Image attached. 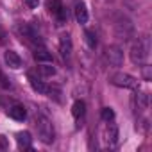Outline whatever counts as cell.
I'll return each instance as SVG.
<instances>
[{
  "label": "cell",
  "instance_id": "6da1fadb",
  "mask_svg": "<svg viewBox=\"0 0 152 152\" xmlns=\"http://www.w3.org/2000/svg\"><path fill=\"white\" fill-rule=\"evenodd\" d=\"M148 52H150V41H148L147 36H141V38H138V39L131 45L129 56H131V61H132L134 64L141 66V64H145V61L148 59Z\"/></svg>",
  "mask_w": 152,
  "mask_h": 152
},
{
  "label": "cell",
  "instance_id": "7a4b0ae2",
  "mask_svg": "<svg viewBox=\"0 0 152 152\" xmlns=\"http://www.w3.org/2000/svg\"><path fill=\"white\" fill-rule=\"evenodd\" d=\"M34 125H36V131H38V138L43 143L48 145V143L54 141V125H52V122L45 115H36Z\"/></svg>",
  "mask_w": 152,
  "mask_h": 152
},
{
  "label": "cell",
  "instance_id": "3957f363",
  "mask_svg": "<svg viewBox=\"0 0 152 152\" xmlns=\"http://www.w3.org/2000/svg\"><path fill=\"white\" fill-rule=\"evenodd\" d=\"M109 83L113 86H118V88H127V90H132V88H138V79L132 77L129 73H124V72H118L115 75H111Z\"/></svg>",
  "mask_w": 152,
  "mask_h": 152
},
{
  "label": "cell",
  "instance_id": "277c9868",
  "mask_svg": "<svg viewBox=\"0 0 152 152\" xmlns=\"http://www.w3.org/2000/svg\"><path fill=\"white\" fill-rule=\"evenodd\" d=\"M104 61L111 66H120L124 63V50L118 45H109L104 48Z\"/></svg>",
  "mask_w": 152,
  "mask_h": 152
},
{
  "label": "cell",
  "instance_id": "5b68a950",
  "mask_svg": "<svg viewBox=\"0 0 152 152\" xmlns=\"http://www.w3.org/2000/svg\"><path fill=\"white\" fill-rule=\"evenodd\" d=\"M18 32H20L22 39H25L29 45H34V47L41 45V38H39V34H38L29 23H22V25L18 27Z\"/></svg>",
  "mask_w": 152,
  "mask_h": 152
},
{
  "label": "cell",
  "instance_id": "8992f818",
  "mask_svg": "<svg viewBox=\"0 0 152 152\" xmlns=\"http://www.w3.org/2000/svg\"><path fill=\"white\" fill-rule=\"evenodd\" d=\"M115 29H116V36L122 38V39H129L134 32V27L127 18H120V22L115 25Z\"/></svg>",
  "mask_w": 152,
  "mask_h": 152
},
{
  "label": "cell",
  "instance_id": "52a82bcc",
  "mask_svg": "<svg viewBox=\"0 0 152 152\" xmlns=\"http://www.w3.org/2000/svg\"><path fill=\"white\" fill-rule=\"evenodd\" d=\"M104 141H106L109 147H113V145L118 141V127H116L113 122H107V125H106V129H104Z\"/></svg>",
  "mask_w": 152,
  "mask_h": 152
},
{
  "label": "cell",
  "instance_id": "ba28073f",
  "mask_svg": "<svg viewBox=\"0 0 152 152\" xmlns=\"http://www.w3.org/2000/svg\"><path fill=\"white\" fill-rule=\"evenodd\" d=\"M4 61H6V64H7L9 68H13V70H18V68H22V64H23L22 57H20L15 50H6Z\"/></svg>",
  "mask_w": 152,
  "mask_h": 152
},
{
  "label": "cell",
  "instance_id": "9c48e42d",
  "mask_svg": "<svg viewBox=\"0 0 152 152\" xmlns=\"http://www.w3.org/2000/svg\"><path fill=\"white\" fill-rule=\"evenodd\" d=\"M132 106H134V109H136L138 113H143V111L148 107V95H147V93H141V91L134 93V97H132Z\"/></svg>",
  "mask_w": 152,
  "mask_h": 152
},
{
  "label": "cell",
  "instance_id": "30bf717a",
  "mask_svg": "<svg viewBox=\"0 0 152 152\" xmlns=\"http://www.w3.org/2000/svg\"><path fill=\"white\" fill-rule=\"evenodd\" d=\"M73 13H75V20H77L81 25H84L88 22V9H86V4L83 2V0H77V2H75Z\"/></svg>",
  "mask_w": 152,
  "mask_h": 152
},
{
  "label": "cell",
  "instance_id": "8fae6325",
  "mask_svg": "<svg viewBox=\"0 0 152 152\" xmlns=\"http://www.w3.org/2000/svg\"><path fill=\"white\" fill-rule=\"evenodd\" d=\"M7 115L13 118V120H18V122H23L25 116H27V111L22 104H13L7 107Z\"/></svg>",
  "mask_w": 152,
  "mask_h": 152
},
{
  "label": "cell",
  "instance_id": "7c38bea8",
  "mask_svg": "<svg viewBox=\"0 0 152 152\" xmlns=\"http://www.w3.org/2000/svg\"><path fill=\"white\" fill-rule=\"evenodd\" d=\"M16 143H18V147L20 148H29V150H32V136H31V132L29 131H20V132H16Z\"/></svg>",
  "mask_w": 152,
  "mask_h": 152
},
{
  "label": "cell",
  "instance_id": "4fadbf2b",
  "mask_svg": "<svg viewBox=\"0 0 152 152\" xmlns=\"http://www.w3.org/2000/svg\"><path fill=\"white\" fill-rule=\"evenodd\" d=\"M32 56H34V59H36L38 63H52V54H50V52H48L43 45L34 47Z\"/></svg>",
  "mask_w": 152,
  "mask_h": 152
},
{
  "label": "cell",
  "instance_id": "5bb4252c",
  "mask_svg": "<svg viewBox=\"0 0 152 152\" xmlns=\"http://www.w3.org/2000/svg\"><path fill=\"white\" fill-rule=\"evenodd\" d=\"M59 52L63 57H70L72 54V38L70 34H61L59 38Z\"/></svg>",
  "mask_w": 152,
  "mask_h": 152
},
{
  "label": "cell",
  "instance_id": "9a60e30c",
  "mask_svg": "<svg viewBox=\"0 0 152 152\" xmlns=\"http://www.w3.org/2000/svg\"><path fill=\"white\" fill-rule=\"evenodd\" d=\"M27 79H29V83H31V86H32L34 91H38V93H47V84H45L39 77H36L32 72L27 73Z\"/></svg>",
  "mask_w": 152,
  "mask_h": 152
},
{
  "label": "cell",
  "instance_id": "2e32d148",
  "mask_svg": "<svg viewBox=\"0 0 152 152\" xmlns=\"http://www.w3.org/2000/svg\"><path fill=\"white\" fill-rule=\"evenodd\" d=\"M86 113V102L84 100H75L73 106H72V115L75 120H81Z\"/></svg>",
  "mask_w": 152,
  "mask_h": 152
},
{
  "label": "cell",
  "instance_id": "e0dca14e",
  "mask_svg": "<svg viewBox=\"0 0 152 152\" xmlns=\"http://www.w3.org/2000/svg\"><path fill=\"white\" fill-rule=\"evenodd\" d=\"M38 72H39L41 77H52V75H56V68L50 63H39Z\"/></svg>",
  "mask_w": 152,
  "mask_h": 152
},
{
  "label": "cell",
  "instance_id": "ac0fdd59",
  "mask_svg": "<svg viewBox=\"0 0 152 152\" xmlns=\"http://www.w3.org/2000/svg\"><path fill=\"white\" fill-rule=\"evenodd\" d=\"M47 9H48V13L50 15H57L61 9H63V4H61V0H48L47 2Z\"/></svg>",
  "mask_w": 152,
  "mask_h": 152
},
{
  "label": "cell",
  "instance_id": "d6986e66",
  "mask_svg": "<svg viewBox=\"0 0 152 152\" xmlns=\"http://www.w3.org/2000/svg\"><path fill=\"white\" fill-rule=\"evenodd\" d=\"M84 38H86V43L90 48H95L97 47V34L93 31H84Z\"/></svg>",
  "mask_w": 152,
  "mask_h": 152
},
{
  "label": "cell",
  "instance_id": "ffe728a7",
  "mask_svg": "<svg viewBox=\"0 0 152 152\" xmlns=\"http://www.w3.org/2000/svg\"><path fill=\"white\" fill-rule=\"evenodd\" d=\"M100 116H102L104 122H113V120H115V111H113L111 107H104V109L100 111Z\"/></svg>",
  "mask_w": 152,
  "mask_h": 152
},
{
  "label": "cell",
  "instance_id": "44dd1931",
  "mask_svg": "<svg viewBox=\"0 0 152 152\" xmlns=\"http://www.w3.org/2000/svg\"><path fill=\"white\" fill-rule=\"evenodd\" d=\"M11 86V83H9V79L6 77V75L2 73V72H0V88H4V90H7Z\"/></svg>",
  "mask_w": 152,
  "mask_h": 152
},
{
  "label": "cell",
  "instance_id": "7402d4cb",
  "mask_svg": "<svg viewBox=\"0 0 152 152\" xmlns=\"http://www.w3.org/2000/svg\"><path fill=\"white\" fill-rule=\"evenodd\" d=\"M9 148V141L4 134H0V150H7Z\"/></svg>",
  "mask_w": 152,
  "mask_h": 152
},
{
  "label": "cell",
  "instance_id": "603a6c76",
  "mask_svg": "<svg viewBox=\"0 0 152 152\" xmlns=\"http://www.w3.org/2000/svg\"><path fill=\"white\" fill-rule=\"evenodd\" d=\"M141 72H143V79L145 81H150V66L141 64Z\"/></svg>",
  "mask_w": 152,
  "mask_h": 152
},
{
  "label": "cell",
  "instance_id": "cb8c5ba5",
  "mask_svg": "<svg viewBox=\"0 0 152 152\" xmlns=\"http://www.w3.org/2000/svg\"><path fill=\"white\" fill-rule=\"evenodd\" d=\"M23 2H25V6H27V7L34 9V7H38V4H39V0H23Z\"/></svg>",
  "mask_w": 152,
  "mask_h": 152
}]
</instances>
